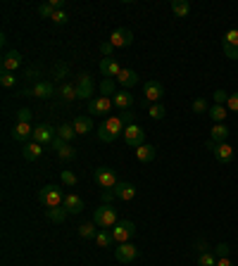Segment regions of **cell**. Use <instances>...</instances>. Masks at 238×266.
<instances>
[{
    "label": "cell",
    "mask_w": 238,
    "mask_h": 266,
    "mask_svg": "<svg viewBox=\"0 0 238 266\" xmlns=\"http://www.w3.org/2000/svg\"><path fill=\"white\" fill-rule=\"evenodd\" d=\"M117 209H112V204H100L98 209L93 212V223L95 226H100V228H114V223H117Z\"/></svg>",
    "instance_id": "obj_1"
},
{
    "label": "cell",
    "mask_w": 238,
    "mask_h": 266,
    "mask_svg": "<svg viewBox=\"0 0 238 266\" xmlns=\"http://www.w3.org/2000/svg\"><path fill=\"white\" fill-rule=\"evenodd\" d=\"M38 200L50 209V207H60V204H64V195L57 186H43V188L38 190Z\"/></svg>",
    "instance_id": "obj_2"
},
{
    "label": "cell",
    "mask_w": 238,
    "mask_h": 266,
    "mask_svg": "<svg viewBox=\"0 0 238 266\" xmlns=\"http://www.w3.org/2000/svg\"><path fill=\"white\" fill-rule=\"evenodd\" d=\"M110 233H112V240H114L117 245H122V242H129V240L133 238L136 226H133V221H117Z\"/></svg>",
    "instance_id": "obj_3"
},
{
    "label": "cell",
    "mask_w": 238,
    "mask_h": 266,
    "mask_svg": "<svg viewBox=\"0 0 238 266\" xmlns=\"http://www.w3.org/2000/svg\"><path fill=\"white\" fill-rule=\"evenodd\" d=\"M93 176H95V183H98L100 188H105V190H112L117 183H119L117 171H114V169H110V167H98Z\"/></svg>",
    "instance_id": "obj_4"
},
{
    "label": "cell",
    "mask_w": 238,
    "mask_h": 266,
    "mask_svg": "<svg viewBox=\"0 0 238 266\" xmlns=\"http://www.w3.org/2000/svg\"><path fill=\"white\" fill-rule=\"evenodd\" d=\"M136 257H138V247H136V245H131V242H122V245H117V247H114V259H117V262H122V264L133 262Z\"/></svg>",
    "instance_id": "obj_5"
},
{
    "label": "cell",
    "mask_w": 238,
    "mask_h": 266,
    "mask_svg": "<svg viewBox=\"0 0 238 266\" xmlns=\"http://www.w3.org/2000/svg\"><path fill=\"white\" fill-rule=\"evenodd\" d=\"M124 141H127V145H131V147H141V145H145V131H143L138 124L127 126Z\"/></svg>",
    "instance_id": "obj_6"
},
{
    "label": "cell",
    "mask_w": 238,
    "mask_h": 266,
    "mask_svg": "<svg viewBox=\"0 0 238 266\" xmlns=\"http://www.w3.org/2000/svg\"><path fill=\"white\" fill-rule=\"evenodd\" d=\"M55 133L57 131H53L50 126L41 124V126H33V143H38V145H53V141H55Z\"/></svg>",
    "instance_id": "obj_7"
},
{
    "label": "cell",
    "mask_w": 238,
    "mask_h": 266,
    "mask_svg": "<svg viewBox=\"0 0 238 266\" xmlns=\"http://www.w3.org/2000/svg\"><path fill=\"white\" fill-rule=\"evenodd\" d=\"M143 93H145V102H155L158 105L159 100H162V95H164V86L159 81H148L143 86Z\"/></svg>",
    "instance_id": "obj_8"
},
{
    "label": "cell",
    "mask_w": 238,
    "mask_h": 266,
    "mask_svg": "<svg viewBox=\"0 0 238 266\" xmlns=\"http://www.w3.org/2000/svg\"><path fill=\"white\" fill-rule=\"evenodd\" d=\"M112 107H114L112 97L100 95V97H95V100H91V102H88V114H110Z\"/></svg>",
    "instance_id": "obj_9"
},
{
    "label": "cell",
    "mask_w": 238,
    "mask_h": 266,
    "mask_svg": "<svg viewBox=\"0 0 238 266\" xmlns=\"http://www.w3.org/2000/svg\"><path fill=\"white\" fill-rule=\"evenodd\" d=\"M93 78L88 76V74H79V83H77V97L79 100H88L91 95H93Z\"/></svg>",
    "instance_id": "obj_10"
},
{
    "label": "cell",
    "mask_w": 238,
    "mask_h": 266,
    "mask_svg": "<svg viewBox=\"0 0 238 266\" xmlns=\"http://www.w3.org/2000/svg\"><path fill=\"white\" fill-rule=\"evenodd\" d=\"M110 43L114 48H127L133 43V33L129 31V29H114L110 36Z\"/></svg>",
    "instance_id": "obj_11"
},
{
    "label": "cell",
    "mask_w": 238,
    "mask_h": 266,
    "mask_svg": "<svg viewBox=\"0 0 238 266\" xmlns=\"http://www.w3.org/2000/svg\"><path fill=\"white\" fill-rule=\"evenodd\" d=\"M212 152H214V159H217L219 164H229V162L234 159V147H231L229 143H217V147H214Z\"/></svg>",
    "instance_id": "obj_12"
},
{
    "label": "cell",
    "mask_w": 238,
    "mask_h": 266,
    "mask_svg": "<svg viewBox=\"0 0 238 266\" xmlns=\"http://www.w3.org/2000/svg\"><path fill=\"white\" fill-rule=\"evenodd\" d=\"M119 72H122V67L117 64V60H112V57H103V62H100V74L105 78H117L119 76Z\"/></svg>",
    "instance_id": "obj_13"
},
{
    "label": "cell",
    "mask_w": 238,
    "mask_h": 266,
    "mask_svg": "<svg viewBox=\"0 0 238 266\" xmlns=\"http://www.w3.org/2000/svg\"><path fill=\"white\" fill-rule=\"evenodd\" d=\"M2 72H12L15 74L17 69H19V64H22V55L17 52V50H10L5 57H2Z\"/></svg>",
    "instance_id": "obj_14"
},
{
    "label": "cell",
    "mask_w": 238,
    "mask_h": 266,
    "mask_svg": "<svg viewBox=\"0 0 238 266\" xmlns=\"http://www.w3.org/2000/svg\"><path fill=\"white\" fill-rule=\"evenodd\" d=\"M112 190H114L117 200H124V202H129V200H133V197H136V188H133L131 183H122V181H119V183H117Z\"/></svg>",
    "instance_id": "obj_15"
},
{
    "label": "cell",
    "mask_w": 238,
    "mask_h": 266,
    "mask_svg": "<svg viewBox=\"0 0 238 266\" xmlns=\"http://www.w3.org/2000/svg\"><path fill=\"white\" fill-rule=\"evenodd\" d=\"M112 102H114V107L122 112H127L131 105H133V95L129 93V91H119V93H114V97H112Z\"/></svg>",
    "instance_id": "obj_16"
},
{
    "label": "cell",
    "mask_w": 238,
    "mask_h": 266,
    "mask_svg": "<svg viewBox=\"0 0 238 266\" xmlns=\"http://www.w3.org/2000/svg\"><path fill=\"white\" fill-rule=\"evenodd\" d=\"M103 124L110 128V133L114 136V138H119V136H124V131H127V126H124V121L119 119V114H114V117H110V119H105Z\"/></svg>",
    "instance_id": "obj_17"
},
{
    "label": "cell",
    "mask_w": 238,
    "mask_h": 266,
    "mask_svg": "<svg viewBox=\"0 0 238 266\" xmlns=\"http://www.w3.org/2000/svg\"><path fill=\"white\" fill-rule=\"evenodd\" d=\"M62 207L69 212V214H81V212H83V200H81L79 195H64Z\"/></svg>",
    "instance_id": "obj_18"
},
{
    "label": "cell",
    "mask_w": 238,
    "mask_h": 266,
    "mask_svg": "<svg viewBox=\"0 0 238 266\" xmlns=\"http://www.w3.org/2000/svg\"><path fill=\"white\" fill-rule=\"evenodd\" d=\"M12 138L19 143H24V141H29V138H33V128L31 124H17L15 128H12Z\"/></svg>",
    "instance_id": "obj_19"
},
{
    "label": "cell",
    "mask_w": 238,
    "mask_h": 266,
    "mask_svg": "<svg viewBox=\"0 0 238 266\" xmlns=\"http://www.w3.org/2000/svg\"><path fill=\"white\" fill-rule=\"evenodd\" d=\"M22 155H24V159L26 162H33V159H38V157L43 155V145H38V143H26L24 145V150H22Z\"/></svg>",
    "instance_id": "obj_20"
},
{
    "label": "cell",
    "mask_w": 238,
    "mask_h": 266,
    "mask_svg": "<svg viewBox=\"0 0 238 266\" xmlns=\"http://www.w3.org/2000/svg\"><path fill=\"white\" fill-rule=\"evenodd\" d=\"M72 126H74L77 136H86V133H91V128H93V124H91V117H74Z\"/></svg>",
    "instance_id": "obj_21"
},
{
    "label": "cell",
    "mask_w": 238,
    "mask_h": 266,
    "mask_svg": "<svg viewBox=\"0 0 238 266\" xmlns=\"http://www.w3.org/2000/svg\"><path fill=\"white\" fill-rule=\"evenodd\" d=\"M117 83H122V86L131 88V86H136V83H138V74H136L133 69H122V72H119V76H117Z\"/></svg>",
    "instance_id": "obj_22"
},
{
    "label": "cell",
    "mask_w": 238,
    "mask_h": 266,
    "mask_svg": "<svg viewBox=\"0 0 238 266\" xmlns=\"http://www.w3.org/2000/svg\"><path fill=\"white\" fill-rule=\"evenodd\" d=\"M155 147L153 145H141V147H136V159L143 162V164H148V162H153L155 159Z\"/></svg>",
    "instance_id": "obj_23"
},
{
    "label": "cell",
    "mask_w": 238,
    "mask_h": 266,
    "mask_svg": "<svg viewBox=\"0 0 238 266\" xmlns=\"http://www.w3.org/2000/svg\"><path fill=\"white\" fill-rule=\"evenodd\" d=\"M67 214H69V212H67L64 207H50V209H46V217L53 221V223H64Z\"/></svg>",
    "instance_id": "obj_24"
},
{
    "label": "cell",
    "mask_w": 238,
    "mask_h": 266,
    "mask_svg": "<svg viewBox=\"0 0 238 266\" xmlns=\"http://www.w3.org/2000/svg\"><path fill=\"white\" fill-rule=\"evenodd\" d=\"M53 93H55V91H53V83H48V81H38V83L33 86V95H36V97H41V100L50 97Z\"/></svg>",
    "instance_id": "obj_25"
},
{
    "label": "cell",
    "mask_w": 238,
    "mask_h": 266,
    "mask_svg": "<svg viewBox=\"0 0 238 266\" xmlns=\"http://www.w3.org/2000/svg\"><path fill=\"white\" fill-rule=\"evenodd\" d=\"M226 112H229V110H226V105H212L207 114L212 117V121H214V124H224V119L229 117Z\"/></svg>",
    "instance_id": "obj_26"
},
{
    "label": "cell",
    "mask_w": 238,
    "mask_h": 266,
    "mask_svg": "<svg viewBox=\"0 0 238 266\" xmlns=\"http://www.w3.org/2000/svg\"><path fill=\"white\" fill-rule=\"evenodd\" d=\"M210 136H212V141L214 143H226V138H229V128H226V124H214L212 126V131H210Z\"/></svg>",
    "instance_id": "obj_27"
},
{
    "label": "cell",
    "mask_w": 238,
    "mask_h": 266,
    "mask_svg": "<svg viewBox=\"0 0 238 266\" xmlns=\"http://www.w3.org/2000/svg\"><path fill=\"white\" fill-rule=\"evenodd\" d=\"M172 12H174L176 17H188L190 2L188 0H172Z\"/></svg>",
    "instance_id": "obj_28"
},
{
    "label": "cell",
    "mask_w": 238,
    "mask_h": 266,
    "mask_svg": "<svg viewBox=\"0 0 238 266\" xmlns=\"http://www.w3.org/2000/svg\"><path fill=\"white\" fill-rule=\"evenodd\" d=\"M57 138H62L64 143L74 141V138H77V131H74V126H72V124H62L60 128H57Z\"/></svg>",
    "instance_id": "obj_29"
},
{
    "label": "cell",
    "mask_w": 238,
    "mask_h": 266,
    "mask_svg": "<svg viewBox=\"0 0 238 266\" xmlns=\"http://www.w3.org/2000/svg\"><path fill=\"white\" fill-rule=\"evenodd\" d=\"M93 240H95V242H98V247H110L112 242H114V240H112V233H110V231H107V228H103V231H98V235H95Z\"/></svg>",
    "instance_id": "obj_30"
},
{
    "label": "cell",
    "mask_w": 238,
    "mask_h": 266,
    "mask_svg": "<svg viewBox=\"0 0 238 266\" xmlns=\"http://www.w3.org/2000/svg\"><path fill=\"white\" fill-rule=\"evenodd\" d=\"M198 266H217V257L210 254V252H200V257H198Z\"/></svg>",
    "instance_id": "obj_31"
},
{
    "label": "cell",
    "mask_w": 238,
    "mask_h": 266,
    "mask_svg": "<svg viewBox=\"0 0 238 266\" xmlns=\"http://www.w3.org/2000/svg\"><path fill=\"white\" fill-rule=\"evenodd\" d=\"M148 114H150L153 119H164V117H167V107H164L162 102H158V105H153V107L148 110Z\"/></svg>",
    "instance_id": "obj_32"
},
{
    "label": "cell",
    "mask_w": 238,
    "mask_h": 266,
    "mask_svg": "<svg viewBox=\"0 0 238 266\" xmlns=\"http://www.w3.org/2000/svg\"><path fill=\"white\" fill-rule=\"evenodd\" d=\"M98 138H100L103 143H114V141H117V138H114V136L110 133V128H107L105 124L98 126Z\"/></svg>",
    "instance_id": "obj_33"
},
{
    "label": "cell",
    "mask_w": 238,
    "mask_h": 266,
    "mask_svg": "<svg viewBox=\"0 0 238 266\" xmlns=\"http://www.w3.org/2000/svg\"><path fill=\"white\" fill-rule=\"evenodd\" d=\"M60 95H62V100H74V97H77V86L64 83L62 88H60Z\"/></svg>",
    "instance_id": "obj_34"
},
{
    "label": "cell",
    "mask_w": 238,
    "mask_h": 266,
    "mask_svg": "<svg viewBox=\"0 0 238 266\" xmlns=\"http://www.w3.org/2000/svg\"><path fill=\"white\" fill-rule=\"evenodd\" d=\"M0 83L5 86V88H12L17 83V76L12 74V72H0Z\"/></svg>",
    "instance_id": "obj_35"
},
{
    "label": "cell",
    "mask_w": 238,
    "mask_h": 266,
    "mask_svg": "<svg viewBox=\"0 0 238 266\" xmlns=\"http://www.w3.org/2000/svg\"><path fill=\"white\" fill-rule=\"evenodd\" d=\"M100 93L105 95V97L114 95V78H105V81L100 83Z\"/></svg>",
    "instance_id": "obj_36"
},
{
    "label": "cell",
    "mask_w": 238,
    "mask_h": 266,
    "mask_svg": "<svg viewBox=\"0 0 238 266\" xmlns=\"http://www.w3.org/2000/svg\"><path fill=\"white\" fill-rule=\"evenodd\" d=\"M79 235L81 238H95V235H98L95 223H83V226H79Z\"/></svg>",
    "instance_id": "obj_37"
},
{
    "label": "cell",
    "mask_w": 238,
    "mask_h": 266,
    "mask_svg": "<svg viewBox=\"0 0 238 266\" xmlns=\"http://www.w3.org/2000/svg\"><path fill=\"white\" fill-rule=\"evenodd\" d=\"M193 112L195 114H205V112H210V105H207L203 97H198V100H193Z\"/></svg>",
    "instance_id": "obj_38"
},
{
    "label": "cell",
    "mask_w": 238,
    "mask_h": 266,
    "mask_svg": "<svg viewBox=\"0 0 238 266\" xmlns=\"http://www.w3.org/2000/svg\"><path fill=\"white\" fill-rule=\"evenodd\" d=\"M222 43H226V46H238V29H229Z\"/></svg>",
    "instance_id": "obj_39"
},
{
    "label": "cell",
    "mask_w": 238,
    "mask_h": 266,
    "mask_svg": "<svg viewBox=\"0 0 238 266\" xmlns=\"http://www.w3.org/2000/svg\"><path fill=\"white\" fill-rule=\"evenodd\" d=\"M17 121H19V124H31V110L22 107V110L17 112Z\"/></svg>",
    "instance_id": "obj_40"
},
{
    "label": "cell",
    "mask_w": 238,
    "mask_h": 266,
    "mask_svg": "<svg viewBox=\"0 0 238 266\" xmlns=\"http://www.w3.org/2000/svg\"><path fill=\"white\" fill-rule=\"evenodd\" d=\"M212 97H214V105H226V102H229V93L222 91V88H219V91H214Z\"/></svg>",
    "instance_id": "obj_41"
},
{
    "label": "cell",
    "mask_w": 238,
    "mask_h": 266,
    "mask_svg": "<svg viewBox=\"0 0 238 266\" xmlns=\"http://www.w3.org/2000/svg\"><path fill=\"white\" fill-rule=\"evenodd\" d=\"M38 15L46 17V19H53L55 10H53V5H50V2H46V5H38Z\"/></svg>",
    "instance_id": "obj_42"
},
{
    "label": "cell",
    "mask_w": 238,
    "mask_h": 266,
    "mask_svg": "<svg viewBox=\"0 0 238 266\" xmlns=\"http://www.w3.org/2000/svg\"><path fill=\"white\" fill-rule=\"evenodd\" d=\"M57 155H60V159H62V162H69V159H74V157H77V150H74L72 145H67L62 152H57Z\"/></svg>",
    "instance_id": "obj_43"
},
{
    "label": "cell",
    "mask_w": 238,
    "mask_h": 266,
    "mask_svg": "<svg viewBox=\"0 0 238 266\" xmlns=\"http://www.w3.org/2000/svg\"><path fill=\"white\" fill-rule=\"evenodd\" d=\"M67 76V64H55V72H53V78H55V81H60V78H64Z\"/></svg>",
    "instance_id": "obj_44"
},
{
    "label": "cell",
    "mask_w": 238,
    "mask_h": 266,
    "mask_svg": "<svg viewBox=\"0 0 238 266\" xmlns=\"http://www.w3.org/2000/svg\"><path fill=\"white\" fill-rule=\"evenodd\" d=\"M222 46H224V55L229 60H238V46H226V43H222Z\"/></svg>",
    "instance_id": "obj_45"
},
{
    "label": "cell",
    "mask_w": 238,
    "mask_h": 266,
    "mask_svg": "<svg viewBox=\"0 0 238 266\" xmlns=\"http://www.w3.org/2000/svg\"><path fill=\"white\" fill-rule=\"evenodd\" d=\"M77 173H72V171H62V183L64 186H77Z\"/></svg>",
    "instance_id": "obj_46"
},
{
    "label": "cell",
    "mask_w": 238,
    "mask_h": 266,
    "mask_svg": "<svg viewBox=\"0 0 238 266\" xmlns=\"http://www.w3.org/2000/svg\"><path fill=\"white\" fill-rule=\"evenodd\" d=\"M67 19H69V17H67V12H64V10H60V12H55V15H53V24L62 26V24H67Z\"/></svg>",
    "instance_id": "obj_47"
},
{
    "label": "cell",
    "mask_w": 238,
    "mask_h": 266,
    "mask_svg": "<svg viewBox=\"0 0 238 266\" xmlns=\"http://www.w3.org/2000/svg\"><path fill=\"white\" fill-rule=\"evenodd\" d=\"M214 257H217V259L229 257V245H226V242H219V245H217V250H214Z\"/></svg>",
    "instance_id": "obj_48"
},
{
    "label": "cell",
    "mask_w": 238,
    "mask_h": 266,
    "mask_svg": "<svg viewBox=\"0 0 238 266\" xmlns=\"http://www.w3.org/2000/svg\"><path fill=\"white\" fill-rule=\"evenodd\" d=\"M226 110L238 112V93H231V95H229V102H226Z\"/></svg>",
    "instance_id": "obj_49"
},
{
    "label": "cell",
    "mask_w": 238,
    "mask_h": 266,
    "mask_svg": "<svg viewBox=\"0 0 238 266\" xmlns=\"http://www.w3.org/2000/svg\"><path fill=\"white\" fill-rule=\"evenodd\" d=\"M119 119H122V121H124V126H131V124H136V121H133V119H136V117H133V114H131V112H122V114H119Z\"/></svg>",
    "instance_id": "obj_50"
},
{
    "label": "cell",
    "mask_w": 238,
    "mask_h": 266,
    "mask_svg": "<svg viewBox=\"0 0 238 266\" xmlns=\"http://www.w3.org/2000/svg\"><path fill=\"white\" fill-rule=\"evenodd\" d=\"M112 50H114V46H112L110 41H105V43H100V52H103L105 57H110V55H112Z\"/></svg>",
    "instance_id": "obj_51"
},
{
    "label": "cell",
    "mask_w": 238,
    "mask_h": 266,
    "mask_svg": "<svg viewBox=\"0 0 238 266\" xmlns=\"http://www.w3.org/2000/svg\"><path fill=\"white\" fill-rule=\"evenodd\" d=\"M50 147H53V150H57V152H62L64 147H67V143H64L62 138H57V136H55V141H53V145H50Z\"/></svg>",
    "instance_id": "obj_52"
},
{
    "label": "cell",
    "mask_w": 238,
    "mask_h": 266,
    "mask_svg": "<svg viewBox=\"0 0 238 266\" xmlns=\"http://www.w3.org/2000/svg\"><path fill=\"white\" fill-rule=\"evenodd\" d=\"M112 200H117L114 190H105V193H103V204H112Z\"/></svg>",
    "instance_id": "obj_53"
},
{
    "label": "cell",
    "mask_w": 238,
    "mask_h": 266,
    "mask_svg": "<svg viewBox=\"0 0 238 266\" xmlns=\"http://www.w3.org/2000/svg\"><path fill=\"white\" fill-rule=\"evenodd\" d=\"M217 266H234V264H231L229 257H224V259H217Z\"/></svg>",
    "instance_id": "obj_54"
},
{
    "label": "cell",
    "mask_w": 238,
    "mask_h": 266,
    "mask_svg": "<svg viewBox=\"0 0 238 266\" xmlns=\"http://www.w3.org/2000/svg\"><path fill=\"white\" fill-rule=\"evenodd\" d=\"M198 252H207V242L200 240V242H198Z\"/></svg>",
    "instance_id": "obj_55"
}]
</instances>
